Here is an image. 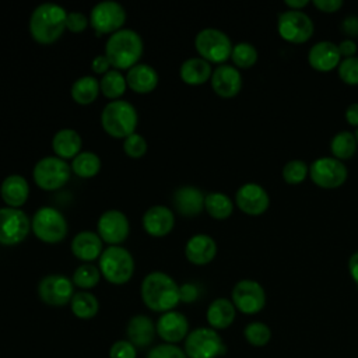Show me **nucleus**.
<instances>
[{
    "label": "nucleus",
    "mask_w": 358,
    "mask_h": 358,
    "mask_svg": "<svg viewBox=\"0 0 358 358\" xmlns=\"http://www.w3.org/2000/svg\"><path fill=\"white\" fill-rule=\"evenodd\" d=\"M348 273L358 287V252H354L348 259Z\"/></svg>",
    "instance_id": "52"
},
{
    "label": "nucleus",
    "mask_w": 358,
    "mask_h": 358,
    "mask_svg": "<svg viewBox=\"0 0 358 358\" xmlns=\"http://www.w3.org/2000/svg\"><path fill=\"white\" fill-rule=\"evenodd\" d=\"M143 228L151 236H165L175 225L173 211L164 204H155L143 214Z\"/></svg>",
    "instance_id": "20"
},
{
    "label": "nucleus",
    "mask_w": 358,
    "mask_h": 358,
    "mask_svg": "<svg viewBox=\"0 0 358 358\" xmlns=\"http://www.w3.org/2000/svg\"><path fill=\"white\" fill-rule=\"evenodd\" d=\"M257 49L249 42H239L234 45L231 59L236 69H250L257 62Z\"/></svg>",
    "instance_id": "38"
},
{
    "label": "nucleus",
    "mask_w": 358,
    "mask_h": 358,
    "mask_svg": "<svg viewBox=\"0 0 358 358\" xmlns=\"http://www.w3.org/2000/svg\"><path fill=\"white\" fill-rule=\"evenodd\" d=\"M284 3L288 7V10L301 11L303 7H306L309 4V0H285Z\"/></svg>",
    "instance_id": "53"
},
{
    "label": "nucleus",
    "mask_w": 358,
    "mask_h": 358,
    "mask_svg": "<svg viewBox=\"0 0 358 358\" xmlns=\"http://www.w3.org/2000/svg\"><path fill=\"white\" fill-rule=\"evenodd\" d=\"M0 196L7 207L20 208L28 200L29 183L22 175L11 173L1 180Z\"/></svg>",
    "instance_id": "25"
},
{
    "label": "nucleus",
    "mask_w": 358,
    "mask_h": 358,
    "mask_svg": "<svg viewBox=\"0 0 358 358\" xmlns=\"http://www.w3.org/2000/svg\"><path fill=\"white\" fill-rule=\"evenodd\" d=\"M90 18L81 11H70L66 17V28L71 32H81L87 28Z\"/></svg>",
    "instance_id": "45"
},
{
    "label": "nucleus",
    "mask_w": 358,
    "mask_h": 358,
    "mask_svg": "<svg viewBox=\"0 0 358 358\" xmlns=\"http://www.w3.org/2000/svg\"><path fill=\"white\" fill-rule=\"evenodd\" d=\"M337 46H338V52H340L341 57H344V59H347V57H354L355 53H357V50H358L357 43H355L352 39H350V38L341 41Z\"/></svg>",
    "instance_id": "50"
},
{
    "label": "nucleus",
    "mask_w": 358,
    "mask_h": 358,
    "mask_svg": "<svg viewBox=\"0 0 358 358\" xmlns=\"http://www.w3.org/2000/svg\"><path fill=\"white\" fill-rule=\"evenodd\" d=\"M99 81L94 76H81L71 84V98L80 105H88L94 102L99 94Z\"/></svg>",
    "instance_id": "31"
},
{
    "label": "nucleus",
    "mask_w": 358,
    "mask_h": 358,
    "mask_svg": "<svg viewBox=\"0 0 358 358\" xmlns=\"http://www.w3.org/2000/svg\"><path fill=\"white\" fill-rule=\"evenodd\" d=\"M101 275L102 274L99 271V267H96L91 263H83L74 270L71 281L74 285H77L83 289H90L99 282Z\"/></svg>",
    "instance_id": "37"
},
{
    "label": "nucleus",
    "mask_w": 358,
    "mask_h": 358,
    "mask_svg": "<svg viewBox=\"0 0 358 358\" xmlns=\"http://www.w3.org/2000/svg\"><path fill=\"white\" fill-rule=\"evenodd\" d=\"M338 77L347 85H358V57L343 59L337 67Z\"/></svg>",
    "instance_id": "41"
},
{
    "label": "nucleus",
    "mask_w": 358,
    "mask_h": 358,
    "mask_svg": "<svg viewBox=\"0 0 358 358\" xmlns=\"http://www.w3.org/2000/svg\"><path fill=\"white\" fill-rule=\"evenodd\" d=\"M204 208L215 220H225L234 211V201L222 192H210L204 199Z\"/></svg>",
    "instance_id": "33"
},
{
    "label": "nucleus",
    "mask_w": 358,
    "mask_h": 358,
    "mask_svg": "<svg viewBox=\"0 0 358 358\" xmlns=\"http://www.w3.org/2000/svg\"><path fill=\"white\" fill-rule=\"evenodd\" d=\"M70 308L74 316H77L78 319L88 320L98 313L99 302L92 292L83 289V291L74 292L70 301Z\"/></svg>",
    "instance_id": "32"
},
{
    "label": "nucleus",
    "mask_w": 358,
    "mask_h": 358,
    "mask_svg": "<svg viewBox=\"0 0 358 358\" xmlns=\"http://www.w3.org/2000/svg\"><path fill=\"white\" fill-rule=\"evenodd\" d=\"M126 83L130 90L138 94L151 92L158 84L157 70L147 63H137L127 70Z\"/></svg>",
    "instance_id": "27"
},
{
    "label": "nucleus",
    "mask_w": 358,
    "mask_h": 358,
    "mask_svg": "<svg viewBox=\"0 0 358 358\" xmlns=\"http://www.w3.org/2000/svg\"><path fill=\"white\" fill-rule=\"evenodd\" d=\"M183 351L187 358H218L225 355L227 345L217 330L197 327L185 338Z\"/></svg>",
    "instance_id": "6"
},
{
    "label": "nucleus",
    "mask_w": 358,
    "mask_h": 358,
    "mask_svg": "<svg viewBox=\"0 0 358 358\" xmlns=\"http://www.w3.org/2000/svg\"><path fill=\"white\" fill-rule=\"evenodd\" d=\"M341 62V55L338 46L330 41H319L310 46L308 52L309 66L320 73H327L338 67Z\"/></svg>",
    "instance_id": "21"
},
{
    "label": "nucleus",
    "mask_w": 358,
    "mask_h": 358,
    "mask_svg": "<svg viewBox=\"0 0 358 358\" xmlns=\"http://www.w3.org/2000/svg\"><path fill=\"white\" fill-rule=\"evenodd\" d=\"M138 115L133 103L126 99L109 101L101 112L103 130L116 138H126L136 131Z\"/></svg>",
    "instance_id": "4"
},
{
    "label": "nucleus",
    "mask_w": 358,
    "mask_h": 358,
    "mask_svg": "<svg viewBox=\"0 0 358 358\" xmlns=\"http://www.w3.org/2000/svg\"><path fill=\"white\" fill-rule=\"evenodd\" d=\"M217 255V243L207 234H194L185 243V256L193 264H207Z\"/></svg>",
    "instance_id": "22"
},
{
    "label": "nucleus",
    "mask_w": 358,
    "mask_h": 358,
    "mask_svg": "<svg viewBox=\"0 0 358 358\" xmlns=\"http://www.w3.org/2000/svg\"><path fill=\"white\" fill-rule=\"evenodd\" d=\"M99 271L112 284L120 285L127 282L134 273L133 255L123 246L110 245L99 256Z\"/></svg>",
    "instance_id": "5"
},
{
    "label": "nucleus",
    "mask_w": 358,
    "mask_h": 358,
    "mask_svg": "<svg viewBox=\"0 0 358 358\" xmlns=\"http://www.w3.org/2000/svg\"><path fill=\"white\" fill-rule=\"evenodd\" d=\"M101 158L92 151H81L71 161V171L80 178H92L101 169Z\"/></svg>",
    "instance_id": "35"
},
{
    "label": "nucleus",
    "mask_w": 358,
    "mask_h": 358,
    "mask_svg": "<svg viewBox=\"0 0 358 358\" xmlns=\"http://www.w3.org/2000/svg\"><path fill=\"white\" fill-rule=\"evenodd\" d=\"M126 21L124 7L115 0L98 1L90 11V24L98 34H113Z\"/></svg>",
    "instance_id": "12"
},
{
    "label": "nucleus",
    "mask_w": 358,
    "mask_h": 358,
    "mask_svg": "<svg viewBox=\"0 0 358 358\" xmlns=\"http://www.w3.org/2000/svg\"><path fill=\"white\" fill-rule=\"evenodd\" d=\"M357 147H358V143H357L355 134L348 130L338 131L337 134L333 136L330 141V151L333 154V158L338 161L350 159L351 157H354Z\"/></svg>",
    "instance_id": "34"
},
{
    "label": "nucleus",
    "mask_w": 358,
    "mask_h": 358,
    "mask_svg": "<svg viewBox=\"0 0 358 358\" xmlns=\"http://www.w3.org/2000/svg\"><path fill=\"white\" fill-rule=\"evenodd\" d=\"M157 334L162 338L164 343L178 344L183 341L189 334V322L187 317L179 310L164 312L155 323Z\"/></svg>",
    "instance_id": "18"
},
{
    "label": "nucleus",
    "mask_w": 358,
    "mask_h": 358,
    "mask_svg": "<svg viewBox=\"0 0 358 358\" xmlns=\"http://www.w3.org/2000/svg\"><path fill=\"white\" fill-rule=\"evenodd\" d=\"M109 358H137V348L127 338L117 340L109 348Z\"/></svg>",
    "instance_id": "44"
},
{
    "label": "nucleus",
    "mask_w": 358,
    "mask_h": 358,
    "mask_svg": "<svg viewBox=\"0 0 358 358\" xmlns=\"http://www.w3.org/2000/svg\"><path fill=\"white\" fill-rule=\"evenodd\" d=\"M123 150L130 158H140L147 151V141L140 133H133L123 138Z\"/></svg>",
    "instance_id": "42"
},
{
    "label": "nucleus",
    "mask_w": 358,
    "mask_h": 358,
    "mask_svg": "<svg viewBox=\"0 0 358 358\" xmlns=\"http://www.w3.org/2000/svg\"><path fill=\"white\" fill-rule=\"evenodd\" d=\"M31 229V220L25 211L14 207H0V243L17 245Z\"/></svg>",
    "instance_id": "13"
},
{
    "label": "nucleus",
    "mask_w": 358,
    "mask_h": 358,
    "mask_svg": "<svg viewBox=\"0 0 358 358\" xmlns=\"http://www.w3.org/2000/svg\"><path fill=\"white\" fill-rule=\"evenodd\" d=\"M98 235L103 242H108L109 245H119L123 242L130 231L129 218L126 214L116 208L105 210L96 222Z\"/></svg>",
    "instance_id": "16"
},
{
    "label": "nucleus",
    "mask_w": 358,
    "mask_h": 358,
    "mask_svg": "<svg viewBox=\"0 0 358 358\" xmlns=\"http://www.w3.org/2000/svg\"><path fill=\"white\" fill-rule=\"evenodd\" d=\"M91 67H92V71H95V73L103 76L106 71L110 70L109 67H112V66H110L108 57H106L105 53H103V55H98V56H95V57L92 59Z\"/></svg>",
    "instance_id": "49"
},
{
    "label": "nucleus",
    "mask_w": 358,
    "mask_h": 358,
    "mask_svg": "<svg viewBox=\"0 0 358 358\" xmlns=\"http://www.w3.org/2000/svg\"><path fill=\"white\" fill-rule=\"evenodd\" d=\"M147 358H187V357H186L185 351L180 347H178L176 344L162 343V344L152 347L148 351Z\"/></svg>",
    "instance_id": "43"
},
{
    "label": "nucleus",
    "mask_w": 358,
    "mask_h": 358,
    "mask_svg": "<svg viewBox=\"0 0 358 358\" xmlns=\"http://www.w3.org/2000/svg\"><path fill=\"white\" fill-rule=\"evenodd\" d=\"M141 299L154 312H168L180 302L179 284L164 271H151L141 281Z\"/></svg>",
    "instance_id": "1"
},
{
    "label": "nucleus",
    "mask_w": 358,
    "mask_h": 358,
    "mask_svg": "<svg viewBox=\"0 0 358 358\" xmlns=\"http://www.w3.org/2000/svg\"><path fill=\"white\" fill-rule=\"evenodd\" d=\"M206 194L192 185H183L175 189L173 192V204L175 208L186 217L199 215L204 208Z\"/></svg>",
    "instance_id": "23"
},
{
    "label": "nucleus",
    "mask_w": 358,
    "mask_h": 358,
    "mask_svg": "<svg viewBox=\"0 0 358 358\" xmlns=\"http://www.w3.org/2000/svg\"><path fill=\"white\" fill-rule=\"evenodd\" d=\"M345 120L351 124V126H355L358 127V102H354V103H350L345 109Z\"/></svg>",
    "instance_id": "51"
},
{
    "label": "nucleus",
    "mask_w": 358,
    "mask_h": 358,
    "mask_svg": "<svg viewBox=\"0 0 358 358\" xmlns=\"http://www.w3.org/2000/svg\"><path fill=\"white\" fill-rule=\"evenodd\" d=\"M231 301L236 310L245 315L259 313L266 305L264 288L255 280L238 281L231 292Z\"/></svg>",
    "instance_id": "14"
},
{
    "label": "nucleus",
    "mask_w": 358,
    "mask_h": 358,
    "mask_svg": "<svg viewBox=\"0 0 358 358\" xmlns=\"http://www.w3.org/2000/svg\"><path fill=\"white\" fill-rule=\"evenodd\" d=\"M67 11L57 3L45 1L34 8L29 17V32L42 45L57 41L66 28Z\"/></svg>",
    "instance_id": "2"
},
{
    "label": "nucleus",
    "mask_w": 358,
    "mask_h": 358,
    "mask_svg": "<svg viewBox=\"0 0 358 358\" xmlns=\"http://www.w3.org/2000/svg\"><path fill=\"white\" fill-rule=\"evenodd\" d=\"M199 298V287L193 282H183L179 285V299L185 303H192Z\"/></svg>",
    "instance_id": "46"
},
{
    "label": "nucleus",
    "mask_w": 358,
    "mask_h": 358,
    "mask_svg": "<svg viewBox=\"0 0 358 358\" xmlns=\"http://www.w3.org/2000/svg\"><path fill=\"white\" fill-rule=\"evenodd\" d=\"M235 204L248 215H262L270 206V196L266 189L257 183L242 185L235 193Z\"/></svg>",
    "instance_id": "17"
},
{
    "label": "nucleus",
    "mask_w": 358,
    "mask_h": 358,
    "mask_svg": "<svg viewBox=\"0 0 358 358\" xmlns=\"http://www.w3.org/2000/svg\"><path fill=\"white\" fill-rule=\"evenodd\" d=\"M211 88L222 98L235 96L242 88L241 71L231 64H218L211 74Z\"/></svg>",
    "instance_id": "19"
},
{
    "label": "nucleus",
    "mask_w": 358,
    "mask_h": 358,
    "mask_svg": "<svg viewBox=\"0 0 358 358\" xmlns=\"http://www.w3.org/2000/svg\"><path fill=\"white\" fill-rule=\"evenodd\" d=\"M277 31L284 41L299 45L312 38L315 25L310 17L303 11L287 10L278 15Z\"/></svg>",
    "instance_id": "10"
},
{
    "label": "nucleus",
    "mask_w": 358,
    "mask_h": 358,
    "mask_svg": "<svg viewBox=\"0 0 358 358\" xmlns=\"http://www.w3.org/2000/svg\"><path fill=\"white\" fill-rule=\"evenodd\" d=\"M354 134H355V138H357V143H358V127H357V130H355Z\"/></svg>",
    "instance_id": "54"
},
{
    "label": "nucleus",
    "mask_w": 358,
    "mask_h": 358,
    "mask_svg": "<svg viewBox=\"0 0 358 358\" xmlns=\"http://www.w3.org/2000/svg\"><path fill=\"white\" fill-rule=\"evenodd\" d=\"M341 31L350 38H357L358 36V17L357 15L345 17L341 22Z\"/></svg>",
    "instance_id": "48"
},
{
    "label": "nucleus",
    "mask_w": 358,
    "mask_h": 358,
    "mask_svg": "<svg viewBox=\"0 0 358 358\" xmlns=\"http://www.w3.org/2000/svg\"><path fill=\"white\" fill-rule=\"evenodd\" d=\"M343 0H313V6L322 13H336L343 7Z\"/></svg>",
    "instance_id": "47"
},
{
    "label": "nucleus",
    "mask_w": 358,
    "mask_h": 358,
    "mask_svg": "<svg viewBox=\"0 0 358 358\" xmlns=\"http://www.w3.org/2000/svg\"><path fill=\"white\" fill-rule=\"evenodd\" d=\"M143 39L131 28H122L109 35L105 45V56L116 70H129L138 63L143 55Z\"/></svg>",
    "instance_id": "3"
},
{
    "label": "nucleus",
    "mask_w": 358,
    "mask_h": 358,
    "mask_svg": "<svg viewBox=\"0 0 358 358\" xmlns=\"http://www.w3.org/2000/svg\"><path fill=\"white\" fill-rule=\"evenodd\" d=\"M236 316V308L228 298H215L207 308L206 317L211 329L224 330L229 327Z\"/></svg>",
    "instance_id": "28"
},
{
    "label": "nucleus",
    "mask_w": 358,
    "mask_h": 358,
    "mask_svg": "<svg viewBox=\"0 0 358 358\" xmlns=\"http://www.w3.org/2000/svg\"><path fill=\"white\" fill-rule=\"evenodd\" d=\"M39 298L50 306H63L70 303L74 295V284L64 274H48L38 282Z\"/></svg>",
    "instance_id": "15"
},
{
    "label": "nucleus",
    "mask_w": 358,
    "mask_h": 358,
    "mask_svg": "<svg viewBox=\"0 0 358 358\" xmlns=\"http://www.w3.org/2000/svg\"><path fill=\"white\" fill-rule=\"evenodd\" d=\"M243 337L253 347H263L271 340V330L263 322H252L243 329Z\"/></svg>",
    "instance_id": "39"
},
{
    "label": "nucleus",
    "mask_w": 358,
    "mask_h": 358,
    "mask_svg": "<svg viewBox=\"0 0 358 358\" xmlns=\"http://www.w3.org/2000/svg\"><path fill=\"white\" fill-rule=\"evenodd\" d=\"M213 69L211 63L204 60L200 56L187 57L182 62L179 67V76L183 83L190 85H200L204 84L207 80L211 78Z\"/></svg>",
    "instance_id": "30"
},
{
    "label": "nucleus",
    "mask_w": 358,
    "mask_h": 358,
    "mask_svg": "<svg viewBox=\"0 0 358 358\" xmlns=\"http://www.w3.org/2000/svg\"><path fill=\"white\" fill-rule=\"evenodd\" d=\"M194 48L200 57L208 63L224 64L231 57L234 45L224 31L218 28H203L196 34Z\"/></svg>",
    "instance_id": "7"
},
{
    "label": "nucleus",
    "mask_w": 358,
    "mask_h": 358,
    "mask_svg": "<svg viewBox=\"0 0 358 358\" xmlns=\"http://www.w3.org/2000/svg\"><path fill=\"white\" fill-rule=\"evenodd\" d=\"M83 140L77 130L64 127L57 130L52 137V148L55 154L63 159H73L78 152H81Z\"/></svg>",
    "instance_id": "29"
},
{
    "label": "nucleus",
    "mask_w": 358,
    "mask_h": 358,
    "mask_svg": "<svg viewBox=\"0 0 358 358\" xmlns=\"http://www.w3.org/2000/svg\"><path fill=\"white\" fill-rule=\"evenodd\" d=\"M127 87L126 77L116 69H110L106 71L99 80L101 92L109 99H120Z\"/></svg>",
    "instance_id": "36"
},
{
    "label": "nucleus",
    "mask_w": 358,
    "mask_h": 358,
    "mask_svg": "<svg viewBox=\"0 0 358 358\" xmlns=\"http://www.w3.org/2000/svg\"><path fill=\"white\" fill-rule=\"evenodd\" d=\"M71 166L57 155H45L36 161L32 169L35 183L43 190H56L67 183Z\"/></svg>",
    "instance_id": "9"
},
{
    "label": "nucleus",
    "mask_w": 358,
    "mask_h": 358,
    "mask_svg": "<svg viewBox=\"0 0 358 358\" xmlns=\"http://www.w3.org/2000/svg\"><path fill=\"white\" fill-rule=\"evenodd\" d=\"M31 229L41 241L56 243L67 235L69 227L62 211L52 206H43L34 213Z\"/></svg>",
    "instance_id": "8"
},
{
    "label": "nucleus",
    "mask_w": 358,
    "mask_h": 358,
    "mask_svg": "<svg viewBox=\"0 0 358 358\" xmlns=\"http://www.w3.org/2000/svg\"><path fill=\"white\" fill-rule=\"evenodd\" d=\"M102 239L98 235V232L94 231H80L77 232L71 239V252L76 257L84 262H92L95 259H99L103 248H102Z\"/></svg>",
    "instance_id": "26"
},
{
    "label": "nucleus",
    "mask_w": 358,
    "mask_h": 358,
    "mask_svg": "<svg viewBox=\"0 0 358 358\" xmlns=\"http://www.w3.org/2000/svg\"><path fill=\"white\" fill-rule=\"evenodd\" d=\"M309 175V166L302 159H291L282 168V179L288 185H299Z\"/></svg>",
    "instance_id": "40"
},
{
    "label": "nucleus",
    "mask_w": 358,
    "mask_h": 358,
    "mask_svg": "<svg viewBox=\"0 0 358 358\" xmlns=\"http://www.w3.org/2000/svg\"><path fill=\"white\" fill-rule=\"evenodd\" d=\"M312 182L322 189H337L343 186L348 178V171L343 161L333 157H320L309 166Z\"/></svg>",
    "instance_id": "11"
},
{
    "label": "nucleus",
    "mask_w": 358,
    "mask_h": 358,
    "mask_svg": "<svg viewBox=\"0 0 358 358\" xmlns=\"http://www.w3.org/2000/svg\"><path fill=\"white\" fill-rule=\"evenodd\" d=\"M157 334L155 323L152 319L147 315H134L126 326V336L127 340L136 347V348H145L151 345Z\"/></svg>",
    "instance_id": "24"
}]
</instances>
